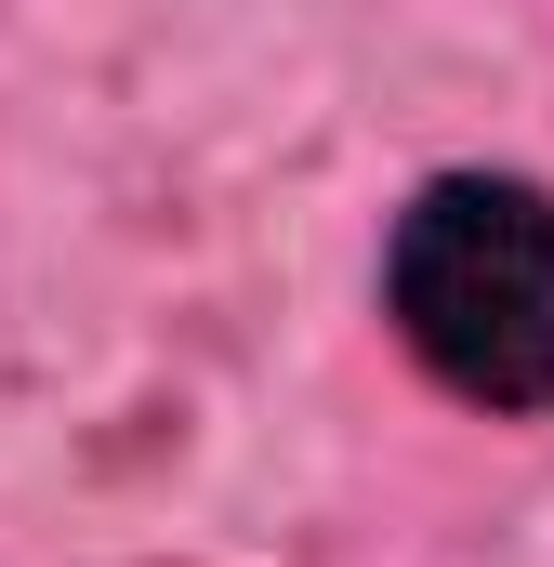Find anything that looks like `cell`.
Here are the masks:
<instances>
[{"instance_id":"cell-1","label":"cell","mask_w":554,"mask_h":567,"mask_svg":"<svg viewBox=\"0 0 554 567\" xmlns=\"http://www.w3.org/2000/svg\"><path fill=\"white\" fill-rule=\"evenodd\" d=\"M383 330L435 396L489 423L554 410V185L449 158L383 225Z\"/></svg>"}]
</instances>
